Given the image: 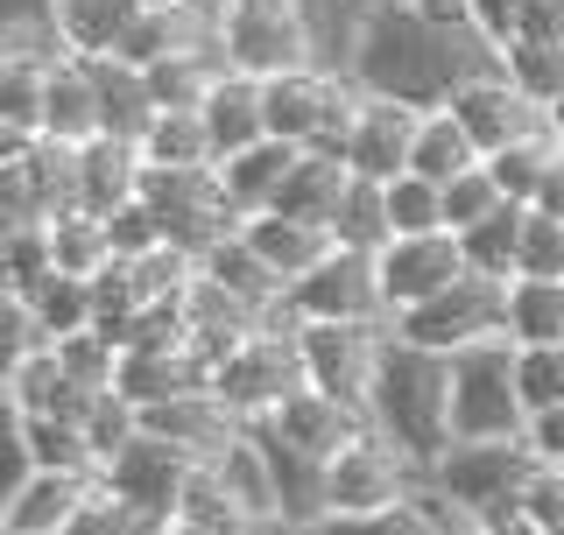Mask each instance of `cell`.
Instances as JSON below:
<instances>
[{
	"label": "cell",
	"instance_id": "1",
	"mask_svg": "<svg viewBox=\"0 0 564 535\" xmlns=\"http://www.w3.org/2000/svg\"><path fill=\"white\" fill-rule=\"evenodd\" d=\"M494 64H501V50H494L487 35H466V43H458V35L423 29L410 8H367L360 29H352V43H346V78L375 99L416 106V113L452 106L458 85L494 70Z\"/></svg>",
	"mask_w": 564,
	"mask_h": 535
},
{
	"label": "cell",
	"instance_id": "2",
	"mask_svg": "<svg viewBox=\"0 0 564 535\" xmlns=\"http://www.w3.org/2000/svg\"><path fill=\"white\" fill-rule=\"evenodd\" d=\"M367 430L388 437L416 472H431L452 451V360H437L423 346H402L388 331L375 395H367Z\"/></svg>",
	"mask_w": 564,
	"mask_h": 535
},
{
	"label": "cell",
	"instance_id": "3",
	"mask_svg": "<svg viewBox=\"0 0 564 535\" xmlns=\"http://www.w3.org/2000/svg\"><path fill=\"white\" fill-rule=\"evenodd\" d=\"M219 57L240 78H282V70L325 64V35H317L311 0H226L219 8Z\"/></svg>",
	"mask_w": 564,
	"mask_h": 535
},
{
	"label": "cell",
	"instance_id": "4",
	"mask_svg": "<svg viewBox=\"0 0 564 535\" xmlns=\"http://www.w3.org/2000/svg\"><path fill=\"white\" fill-rule=\"evenodd\" d=\"M529 430L522 408V346L494 338L452 360V444H508Z\"/></svg>",
	"mask_w": 564,
	"mask_h": 535
},
{
	"label": "cell",
	"instance_id": "5",
	"mask_svg": "<svg viewBox=\"0 0 564 535\" xmlns=\"http://www.w3.org/2000/svg\"><path fill=\"white\" fill-rule=\"evenodd\" d=\"M529 472H536V451H529L522 437H508V444H452L423 479H431L445 501L466 507L480 528H501V522H516Z\"/></svg>",
	"mask_w": 564,
	"mask_h": 535
},
{
	"label": "cell",
	"instance_id": "6",
	"mask_svg": "<svg viewBox=\"0 0 564 535\" xmlns=\"http://www.w3.org/2000/svg\"><path fill=\"white\" fill-rule=\"evenodd\" d=\"M395 338H402V346L437 352V360H458V352H473V346H494V338H508V282L466 275L458 290H445L437 303L395 317Z\"/></svg>",
	"mask_w": 564,
	"mask_h": 535
},
{
	"label": "cell",
	"instance_id": "7",
	"mask_svg": "<svg viewBox=\"0 0 564 535\" xmlns=\"http://www.w3.org/2000/svg\"><path fill=\"white\" fill-rule=\"evenodd\" d=\"M212 395H219L234 416L254 430L269 423L290 395H304V352H296V331H254L247 346H234L212 373Z\"/></svg>",
	"mask_w": 564,
	"mask_h": 535
},
{
	"label": "cell",
	"instance_id": "8",
	"mask_svg": "<svg viewBox=\"0 0 564 535\" xmlns=\"http://www.w3.org/2000/svg\"><path fill=\"white\" fill-rule=\"evenodd\" d=\"M423 487V472L395 451L388 437L360 430L339 458L325 466V522H360V514H381L395 501H410Z\"/></svg>",
	"mask_w": 564,
	"mask_h": 535
},
{
	"label": "cell",
	"instance_id": "9",
	"mask_svg": "<svg viewBox=\"0 0 564 535\" xmlns=\"http://www.w3.org/2000/svg\"><path fill=\"white\" fill-rule=\"evenodd\" d=\"M296 352H304V387L367 416V395H375V373L388 352V325H304Z\"/></svg>",
	"mask_w": 564,
	"mask_h": 535
},
{
	"label": "cell",
	"instance_id": "10",
	"mask_svg": "<svg viewBox=\"0 0 564 535\" xmlns=\"http://www.w3.org/2000/svg\"><path fill=\"white\" fill-rule=\"evenodd\" d=\"M290 310L304 317V325H388L395 331L375 254H332L317 275H304L290 290Z\"/></svg>",
	"mask_w": 564,
	"mask_h": 535
},
{
	"label": "cell",
	"instance_id": "11",
	"mask_svg": "<svg viewBox=\"0 0 564 535\" xmlns=\"http://www.w3.org/2000/svg\"><path fill=\"white\" fill-rule=\"evenodd\" d=\"M381 296H388V317H410L423 310V303H437L445 290H458V282L473 275L466 268V247H458V233H423V240H388L381 254Z\"/></svg>",
	"mask_w": 564,
	"mask_h": 535
},
{
	"label": "cell",
	"instance_id": "12",
	"mask_svg": "<svg viewBox=\"0 0 564 535\" xmlns=\"http://www.w3.org/2000/svg\"><path fill=\"white\" fill-rule=\"evenodd\" d=\"M452 113H458V128L473 134V149H480L487 163H494L501 149H516V141H529V134H543V128H551V113H543V106L529 99V92H522L516 78H508L501 64L458 85V92H452Z\"/></svg>",
	"mask_w": 564,
	"mask_h": 535
},
{
	"label": "cell",
	"instance_id": "13",
	"mask_svg": "<svg viewBox=\"0 0 564 535\" xmlns=\"http://www.w3.org/2000/svg\"><path fill=\"white\" fill-rule=\"evenodd\" d=\"M198 472H205V466H198L191 451H176V444H163V437L141 430L99 479H106V493H120L128 507H141L149 522L170 528V514L184 507V493H191V479H198Z\"/></svg>",
	"mask_w": 564,
	"mask_h": 535
},
{
	"label": "cell",
	"instance_id": "14",
	"mask_svg": "<svg viewBox=\"0 0 564 535\" xmlns=\"http://www.w3.org/2000/svg\"><path fill=\"white\" fill-rule=\"evenodd\" d=\"M416 128H423L416 106L367 92L360 99V120H352V141H346V170L360 176V184H395V176H410Z\"/></svg>",
	"mask_w": 564,
	"mask_h": 535
},
{
	"label": "cell",
	"instance_id": "15",
	"mask_svg": "<svg viewBox=\"0 0 564 535\" xmlns=\"http://www.w3.org/2000/svg\"><path fill=\"white\" fill-rule=\"evenodd\" d=\"M254 430L269 437V444H282V451L311 458V466H332V458L367 430V416H360V408H346V402H332V395H317V387H304V395H290L269 423H254Z\"/></svg>",
	"mask_w": 564,
	"mask_h": 535
},
{
	"label": "cell",
	"instance_id": "16",
	"mask_svg": "<svg viewBox=\"0 0 564 535\" xmlns=\"http://www.w3.org/2000/svg\"><path fill=\"white\" fill-rule=\"evenodd\" d=\"M99 493L93 472H22L0 507V535H64Z\"/></svg>",
	"mask_w": 564,
	"mask_h": 535
},
{
	"label": "cell",
	"instance_id": "17",
	"mask_svg": "<svg viewBox=\"0 0 564 535\" xmlns=\"http://www.w3.org/2000/svg\"><path fill=\"white\" fill-rule=\"evenodd\" d=\"M141 430L149 437H163V444H176V451H191L198 466H219L226 451L247 437V423L226 408L219 395H184V402H163V408H141Z\"/></svg>",
	"mask_w": 564,
	"mask_h": 535
},
{
	"label": "cell",
	"instance_id": "18",
	"mask_svg": "<svg viewBox=\"0 0 564 535\" xmlns=\"http://www.w3.org/2000/svg\"><path fill=\"white\" fill-rule=\"evenodd\" d=\"M240 240L254 247L261 261L275 268L282 282H304V275H317L332 254H339V240H332V226H311V219H290V211H261V219H247L240 226Z\"/></svg>",
	"mask_w": 564,
	"mask_h": 535
},
{
	"label": "cell",
	"instance_id": "19",
	"mask_svg": "<svg viewBox=\"0 0 564 535\" xmlns=\"http://www.w3.org/2000/svg\"><path fill=\"white\" fill-rule=\"evenodd\" d=\"M141 176H149V163H141L134 141L120 134H99L78 149V211H93V219H113L120 205L141 198Z\"/></svg>",
	"mask_w": 564,
	"mask_h": 535
},
{
	"label": "cell",
	"instance_id": "20",
	"mask_svg": "<svg viewBox=\"0 0 564 535\" xmlns=\"http://www.w3.org/2000/svg\"><path fill=\"white\" fill-rule=\"evenodd\" d=\"M304 155H311V149H290V141H254L247 155H226V163H219V184H226V198H234L240 219H261V211H275Z\"/></svg>",
	"mask_w": 564,
	"mask_h": 535
},
{
	"label": "cell",
	"instance_id": "21",
	"mask_svg": "<svg viewBox=\"0 0 564 535\" xmlns=\"http://www.w3.org/2000/svg\"><path fill=\"white\" fill-rule=\"evenodd\" d=\"M43 14L57 22V35L70 43V57L99 64V57H120L128 29L141 22V0H43Z\"/></svg>",
	"mask_w": 564,
	"mask_h": 535
},
{
	"label": "cell",
	"instance_id": "22",
	"mask_svg": "<svg viewBox=\"0 0 564 535\" xmlns=\"http://www.w3.org/2000/svg\"><path fill=\"white\" fill-rule=\"evenodd\" d=\"M106 134V99H99V70L85 57H70L50 70V120L43 141H64V149H85V141Z\"/></svg>",
	"mask_w": 564,
	"mask_h": 535
},
{
	"label": "cell",
	"instance_id": "23",
	"mask_svg": "<svg viewBox=\"0 0 564 535\" xmlns=\"http://www.w3.org/2000/svg\"><path fill=\"white\" fill-rule=\"evenodd\" d=\"M8 423H14V479L22 472H93L99 479V458L78 423H64V416H8Z\"/></svg>",
	"mask_w": 564,
	"mask_h": 535
},
{
	"label": "cell",
	"instance_id": "24",
	"mask_svg": "<svg viewBox=\"0 0 564 535\" xmlns=\"http://www.w3.org/2000/svg\"><path fill=\"white\" fill-rule=\"evenodd\" d=\"M205 128H212V149L226 155H247L254 141H269V113H261V78H240V70H226L219 85H212V99L198 106Z\"/></svg>",
	"mask_w": 564,
	"mask_h": 535
},
{
	"label": "cell",
	"instance_id": "25",
	"mask_svg": "<svg viewBox=\"0 0 564 535\" xmlns=\"http://www.w3.org/2000/svg\"><path fill=\"white\" fill-rule=\"evenodd\" d=\"M487 155L473 149V134L458 128V113L452 106H431V113H423V128H416V155H410V176H423V184H458V176L466 170H480Z\"/></svg>",
	"mask_w": 564,
	"mask_h": 535
},
{
	"label": "cell",
	"instance_id": "26",
	"mask_svg": "<svg viewBox=\"0 0 564 535\" xmlns=\"http://www.w3.org/2000/svg\"><path fill=\"white\" fill-rule=\"evenodd\" d=\"M198 268H205L212 282H219V290H234V296L247 303V310H261V317H269L275 303H290V282H282L275 268L261 261V254H254V247H247L240 233L226 240V247H212V254H205Z\"/></svg>",
	"mask_w": 564,
	"mask_h": 535
},
{
	"label": "cell",
	"instance_id": "27",
	"mask_svg": "<svg viewBox=\"0 0 564 535\" xmlns=\"http://www.w3.org/2000/svg\"><path fill=\"white\" fill-rule=\"evenodd\" d=\"M134 149H141L149 170H219V149H212L205 113H155Z\"/></svg>",
	"mask_w": 564,
	"mask_h": 535
},
{
	"label": "cell",
	"instance_id": "28",
	"mask_svg": "<svg viewBox=\"0 0 564 535\" xmlns=\"http://www.w3.org/2000/svg\"><path fill=\"white\" fill-rule=\"evenodd\" d=\"M163 535H269V528H261L254 514H247V507L234 501V493L219 487V472L205 466L198 479H191L184 507L170 514V528H163Z\"/></svg>",
	"mask_w": 564,
	"mask_h": 535
},
{
	"label": "cell",
	"instance_id": "29",
	"mask_svg": "<svg viewBox=\"0 0 564 535\" xmlns=\"http://www.w3.org/2000/svg\"><path fill=\"white\" fill-rule=\"evenodd\" d=\"M564 163V141L543 128V134H529V141H516V149H501L494 155V184H501V198L508 205H522V211H536L543 205V184H551V170Z\"/></svg>",
	"mask_w": 564,
	"mask_h": 535
},
{
	"label": "cell",
	"instance_id": "30",
	"mask_svg": "<svg viewBox=\"0 0 564 535\" xmlns=\"http://www.w3.org/2000/svg\"><path fill=\"white\" fill-rule=\"evenodd\" d=\"M332 240H339V254H381L395 240V226H388V184H360L352 176L339 211H332Z\"/></svg>",
	"mask_w": 564,
	"mask_h": 535
},
{
	"label": "cell",
	"instance_id": "31",
	"mask_svg": "<svg viewBox=\"0 0 564 535\" xmlns=\"http://www.w3.org/2000/svg\"><path fill=\"white\" fill-rule=\"evenodd\" d=\"M50 254H57V275H78V282H99L106 268L120 261L106 219H93V211H64V219H50Z\"/></svg>",
	"mask_w": 564,
	"mask_h": 535
},
{
	"label": "cell",
	"instance_id": "32",
	"mask_svg": "<svg viewBox=\"0 0 564 535\" xmlns=\"http://www.w3.org/2000/svg\"><path fill=\"white\" fill-rule=\"evenodd\" d=\"M346 184H352V170L339 163V155H304L290 176V190H282V205L275 211H290V219H311V226H332V211H339L346 198Z\"/></svg>",
	"mask_w": 564,
	"mask_h": 535
},
{
	"label": "cell",
	"instance_id": "33",
	"mask_svg": "<svg viewBox=\"0 0 564 535\" xmlns=\"http://www.w3.org/2000/svg\"><path fill=\"white\" fill-rule=\"evenodd\" d=\"M508 338L529 346H564V282H508Z\"/></svg>",
	"mask_w": 564,
	"mask_h": 535
},
{
	"label": "cell",
	"instance_id": "34",
	"mask_svg": "<svg viewBox=\"0 0 564 535\" xmlns=\"http://www.w3.org/2000/svg\"><path fill=\"white\" fill-rule=\"evenodd\" d=\"M0 233H8V247H0V290H8L14 303H29L50 275H57L50 226H0Z\"/></svg>",
	"mask_w": 564,
	"mask_h": 535
},
{
	"label": "cell",
	"instance_id": "35",
	"mask_svg": "<svg viewBox=\"0 0 564 535\" xmlns=\"http://www.w3.org/2000/svg\"><path fill=\"white\" fill-rule=\"evenodd\" d=\"M29 310H35V325L50 331V346H64V338L93 331V282H78V275H50L43 290L29 296Z\"/></svg>",
	"mask_w": 564,
	"mask_h": 535
},
{
	"label": "cell",
	"instance_id": "36",
	"mask_svg": "<svg viewBox=\"0 0 564 535\" xmlns=\"http://www.w3.org/2000/svg\"><path fill=\"white\" fill-rule=\"evenodd\" d=\"M522 219H529V211H522V205H508L501 219H487L480 233L458 240V247H466V268H473V275H487V282H516V261H522Z\"/></svg>",
	"mask_w": 564,
	"mask_h": 535
},
{
	"label": "cell",
	"instance_id": "37",
	"mask_svg": "<svg viewBox=\"0 0 564 535\" xmlns=\"http://www.w3.org/2000/svg\"><path fill=\"white\" fill-rule=\"evenodd\" d=\"M501 70L543 106V113H557V99H564V43H508Z\"/></svg>",
	"mask_w": 564,
	"mask_h": 535
},
{
	"label": "cell",
	"instance_id": "38",
	"mask_svg": "<svg viewBox=\"0 0 564 535\" xmlns=\"http://www.w3.org/2000/svg\"><path fill=\"white\" fill-rule=\"evenodd\" d=\"M78 430H85V444H93V458H99V472H106V466H113V458L141 437V408L120 395V387H106V395H93V408H85Z\"/></svg>",
	"mask_w": 564,
	"mask_h": 535
},
{
	"label": "cell",
	"instance_id": "39",
	"mask_svg": "<svg viewBox=\"0 0 564 535\" xmlns=\"http://www.w3.org/2000/svg\"><path fill=\"white\" fill-rule=\"evenodd\" d=\"M508 211V198H501V184H494V170L480 163V170H466L458 184H445V233H480L487 219H501Z\"/></svg>",
	"mask_w": 564,
	"mask_h": 535
},
{
	"label": "cell",
	"instance_id": "40",
	"mask_svg": "<svg viewBox=\"0 0 564 535\" xmlns=\"http://www.w3.org/2000/svg\"><path fill=\"white\" fill-rule=\"evenodd\" d=\"M388 226H395V240L445 233V190L423 184V176H395L388 184Z\"/></svg>",
	"mask_w": 564,
	"mask_h": 535
},
{
	"label": "cell",
	"instance_id": "41",
	"mask_svg": "<svg viewBox=\"0 0 564 535\" xmlns=\"http://www.w3.org/2000/svg\"><path fill=\"white\" fill-rule=\"evenodd\" d=\"M516 282H564V219H551V211H529L522 219Z\"/></svg>",
	"mask_w": 564,
	"mask_h": 535
},
{
	"label": "cell",
	"instance_id": "42",
	"mask_svg": "<svg viewBox=\"0 0 564 535\" xmlns=\"http://www.w3.org/2000/svg\"><path fill=\"white\" fill-rule=\"evenodd\" d=\"M64 535H163V522H149V514L128 507L120 493H106V479H99V493L85 501V514H78Z\"/></svg>",
	"mask_w": 564,
	"mask_h": 535
},
{
	"label": "cell",
	"instance_id": "43",
	"mask_svg": "<svg viewBox=\"0 0 564 535\" xmlns=\"http://www.w3.org/2000/svg\"><path fill=\"white\" fill-rule=\"evenodd\" d=\"M325 535H445L431 522V507H423V487L410 493V501L381 507V514H360V522H325Z\"/></svg>",
	"mask_w": 564,
	"mask_h": 535
},
{
	"label": "cell",
	"instance_id": "44",
	"mask_svg": "<svg viewBox=\"0 0 564 535\" xmlns=\"http://www.w3.org/2000/svg\"><path fill=\"white\" fill-rule=\"evenodd\" d=\"M522 408H564V346H529L522 352Z\"/></svg>",
	"mask_w": 564,
	"mask_h": 535
},
{
	"label": "cell",
	"instance_id": "45",
	"mask_svg": "<svg viewBox=\"0 0 564 535\" xmlns=\"http://www.w3.org/2000/svg\"><path fill=\"white\" fill-rule=\"evenodd\" d=\"M106 233H113V254H120V261H149V254H163V247H170V240H163V219H155L141 198L120 205L113 219H106Z\"/></svg>",
	"mask_w": 564,
	"mask_h": 535
},
{
	"label": "cell",
	"instance_id": "46",
	"mask_svg": "<svg viewBox=\"0 0 564 535\" xmlns=\"http://www.w3.org/2000/svg\"><path fill=\"white\" fill-rule=\"evenodd\" d=\"M516 514H522L536 535H564V466H536V472H529Z\"/></svg>",
	"mask_w": 564,
	"mask_h": 535
},
{
	"label": "cell",
	"instance_id": "47",
	"mask_svg": "<svg viewBox=\"0 0 564 535\" xmlns=\"http://www.w3.org/2000/svg\"><path fill=\"white\" fill-rule=\"evenodd\" d=\"M410 14L423 29H437V35H480V14H473V0H410Z\"/></svg>",
	"mask_w": 564,
	"mask_h": 535
},
{
	"label": "cell",
	"instance_id": "48",
	"mask_svg": "<svg viewBox=\"0 0 564 535\" xmlns=\"http://www.w3.org/2000/svg\"><path fill=\"white\" fill-rule=\"evenodd\" d=\"M522 8H529V0H473V14H480V35H487L494 50H508V43H516Z\"/></svg>",
	"mask_w": 564,
	"mask_h": 535
},
{
	"label": "cell",
	"instance_id": "49",
	"mask_svg": "<svg viewBox=\"0 0 564 535\" xmlns=\"http://www.w3.org/2000/svg\"><path fill=\"white\" fill-rule=\"evenodd\" d=\"M522 444L536 451V466H564V408H543V416H529Z\"/></svg>",
	"mask_w": 564,
	"mask_h": 535
},
{
	"label": "cell",
	"instance_id": "50",
	"mask_svg": "<svg viewBox=\"0 0 564 535\" xmlns=\"http://www.w3.org/2000/svg\"><path fill=\"white\" fill-rule=\"evenodd\" d=\"M536 211H551V219H564V163L551 170V184H543V205Z\"/></svg>",
	"mask_w": 564,
	"mask_h": 535
},
{
	"label": "cell",
	"instance_id": "51",
	"mask_svg": "<svg viewBox=\"0 0 564 535\" xmlns=\"http://www.w3.org/2000/svg\"><path fill=\"white\" fill-rule=\"evenodd\" d=\"M487 535H536V528H529L522 514H516V522H501V528H487Z\"/></svg>",
	"mask_w": 564,
	"mask_h": 535
},
{
	"label": "cell",
	"instance_id": "52",
	"mask_svg": "<svg viewBox=\"0 0 564 535\" xmlns=\"http://www.w3.org/2000/svg\"><path fill=\"white\" fill-rule=\"evenodd\" d=\"M551 134H557V141H564V99H557V113H551Z\"/></svg>",
	"mask_w": 564,
	"mask_h": 535
},
{
	"label": "cell",
	"instance_id": "53",
	"mask_svg": "<svg viewBox=\"0 0 564 535\" xmlns=\"http://www.w3.org/2000/svg\"><path fill=\"white\" fill-rule=\"evenodd\" d=\"M360 8H410V0H360Z\"/></svg>",
	"mask_w": 564,
	"mask_h": 535
}]
</instances>
